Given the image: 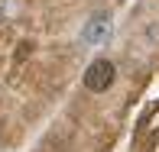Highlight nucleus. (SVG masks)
Wrapping results in <instances>:
<instances>
[{
	"mask_svg": "<svg viewBox=\"0 0 159 152\" xmlns=\"http://www.w3.org/2000/svg\"><path fill=\"white\" fill-rule=\"evenodd\" d=\"M107 36H111V16H107V13H94V16L84 23V29H81V42L101 46V42H107Z\"/></svg>",
	"mask_w": 159,
	"mask_h": 152,
	"instance_id": "2",
	"label": "nucleus"
},
{
	"mask_svg": "<svg viewBox=\"0 0 159 152\" xmlns=\"http://www.w3.org/2000/svg\"><path fill=\"white\" fill-rule=\"evenodd\" d=\"M114 78H117L114 62L111 59H94V62L88 65V71H84V88L94 91V94H101V91H107L114 84Z\"/></svg>",
	"mask_w": 159,
	"mask_h": 152,
	"instance_id": "1",
	"label": "nucleus"
}]
</instances>
